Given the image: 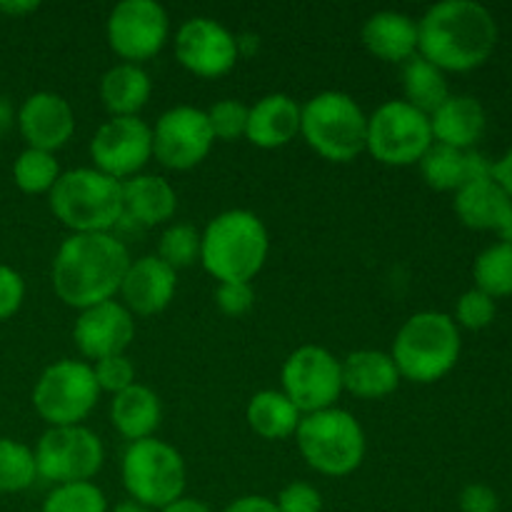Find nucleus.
Instances as JSON below:
<instances>
[{"instance_id": "nucleus-1", "label": "nucleus", "mask_w": 512, "mask_h": 512, "mask_svg": "<svg viewBox=\"0 0 512 512\" xmlns=\"http://www.w3.org/2000/svg\"><path fill=\"white\" fill-rule=\"evenodd\" d=\"M498 45V20L478 0H440L418 20V55L443 73H470Z\"/></svg>"}, {"instance_id": "nucleus-2", "label": "nucleus", "mask_w": 512, "mask_h": 512, "mask_svg": "<svg viewBox=\"0 0 512 512\" xmlns=\"http://www.w3.org/2000/svg\"><path fill=\"white\" fill-rule=\"evenodd\" d=\"M130 253L113 233H73L53 258V290L68 308L85 310L115 300L123 285Z\"/></svg>"}, {"instance_id": "nucleus-3", "label": "nucleus", "mask_w": 512, "mask_h": 512, "mask_svg": "<svg viewBox=\"0 0 512 512\" xmlns=\"http://www.w3.org/2000/svg\"><path fill=\"white\" fill-rule=\"evenodd\" d=\"M268 253V228L253 210H225L200 233V263L218 283H250Z\"/></svg>"}, {"instance_id": "nucleus-4", "label": "nucleus", "mask_w": 512, "mask_h": 512, "mask_svg": "<svg viewBox=\"0 0 512 512\" xmlns=\"http://www.w3.org/2000/svg\"><path fill=\"white\" fill-rule=\"evenodd\" d=\"M463 338L453 315L440 310L415 313L395 333L390 358L398 365L400 378L418 385L443 380L458 365Z\"/></svg>"}, {"instance_id": "nucleus-5", "label": "nucleus", "mask_w": 512, "mask_h": 512, "mask_svg": "<svg viewBox=\"0 0 512 512\" xmlns=\"http://www.w3.org/2000/svg\"><path fill=\"white\" fill-rule=\"evenodd\" d=\"M48 203L73 233H110L123 220V183L95 168L65 170Z\"/></svg>"}, {"instance_id": "nucleus-6", "label": "nucleus", "mask_w": 512, "mask_h": 512, "mask_svg": "<svg viewBox=\"0 0 512 512\" xmlns=\"http://www.w3.org/2000/svg\"><path fill=\"white\" fill-rule=\"evenodd\" d=\"M300 135L325 160L350 163L365 150L368 115L353 95L323 90L300 105Z\"/></svg>"}, {"instance_id": "nucleus-7", "label": "nucleus", "mask_w": 512, "mask_h": 512, "mask_svg": "<svg viewBox=\"0 0 512 512\" xmlns=\"http://www.w3.org/2000/svg\"><path fill=\"white\" fill-rule=\"evenodd\" d=\"M295 443L305 463L328 478H345L355 473L365 458V430L353 413L328 408L303 415Z\"/></svg>"}, {"instance_id": "nucleus-8", "label": "nucleus", "mask_w": 512, "mask_h": 512, "mask_svg": "<svg viewBox=\"0 0 512 512\" xmlns=\"http://www.w3.org/2000/svg\"><path fill=\"white\" fill-rule=\"evenodd\" d=\"M120 478L130 500L155 512L183 498L188 470L183 455L153 435L128 443L120 460Z\"/></svg>"}, {"instance_id": "nucleus-9", "label": "nucleus", "mask_w": 512, "mask_h": 512, "mask_svg": "<svg viewBox=\"0 0 512 512\" xmlns=\"http://www.w3.org/2000/svg\"><path fill=\"white\" fill-rule=\"evenodd\" d=\"M100 400L93 365L85 360L63 358L48 365L35 380L33 408L48 428L83 425Z\"/></svg>"}, {"instance_id": "nucleus-10", "label": "nucleus", "mask_w": 512, "mask_h": 512, "mask_svg": "<svg viewBox=\"0 0 512 512\" xmlns=\"http://www.w3.org/2000/svg\"><path fill=\"white\" fill-rule=\"evenodd\" d=\"M430 145H433L430 115L405 100H385L373 115H368L365 150L378 163L390 168L415 165L428 153Z\"/></svg>"}, {"instance_id": "nucleus-11", "label": "nucleus", "mask_w": 512, "mask_h": 512, "mask_svg": "<svg viewBox=\"0 0 512 512\" xmlns=\"http://www.w3.org/2000/svg\"><path fill=\"white\" fill-rule=\"evenodd\" d=\"M33 453L38 478L53 485L93 483L105 463L103 440L85 425L48 428Z\"/></svg>"}, {"instance_id": "nucleus-12", "label": "nucleus", "mask_w": 512, "mask_h": 512, "mask_svg": "<svg viewBox=\"0 0 512 512\" xmlns=\"http://www.w3.org/2000/svg\"><path fill=\"white\" fill-rule=\"evenodd\" d=\"M283 393L303 415L338 408L343 395V368L340 360L320 345H300L280 370Z\"/></svg>"}, {"instance_id": "nucleus-13", "label": "nucleus", "mask_w": 512, "mask_h": 512, "mask_svg": "<svg viewBox=\"0 0 512 512\" xmlns=\"http://www.w3.org/2000/svg\"><path fill=\"white\" fill-rule=\"evenodd\" d=\"M108 45L123 63L155 58L170 38L168 10L158 0H120L105 23Z\"/></svg>"}, {"instance_id": "nucleus-14", "label": "nucleus", "mask_w": 512, "mask_h": 512, "mask_svg": "<svg viewBox=\"0 0 512 512\" xmlns=\"http://www.w3.org/2000/svg\"><path fill=\"white\" fill-rule=\"evenodd\" d=\"M93 168L115 180H128L143 173L153 160V128L140 115L108 118L90 140Z\"/></svg>"}, {"instance_id": "nucleus-15", "label": "nucleus", "mask_w": 512, "mask_h": 512, "mask_svg": "<svg viewBox=\"0 0 512 512\" xmlns=\"http://www.w3.org/2000/svg\"><path fill=\"white\" fill-rule=\"evenodd\" d=\"M208 113L195 105L168 108L153 125V158L170 170H190L213 150Z\"/></svg>"}, {"instance_id": "nucleus-16", "label": "nucleus", "mask_w": 512, "mask_h": 512, "mask_svg": "<svg viewBox=\"0 0 512 512\" xmlns=\"http://www.w3.org/2000/svg\"><path fill=\"white\" fill-rule=\"evenodd\" d=\"M175 58L193 75L220 78L240 60L238 35L218 20L198 15L185 20L175 33Z\"/></svg>"}, {"instance_id": "nucleus-17", "label": "nucleus", "mask_w": 512, "mask_h": 512, "mask_svg": "<svg viewBox=\"0 0 512 512\" xmlns=\"http://www.w3.org/2000/svg\"><path fill=\"white\" fill-rule=\"evenodd\" d=\"M73 340L80 355L93 363L110 355H123L135 340V315L118 300L78 310Z\"/></svg>"}, {"instance_id": "nucleus-18", "label": "nucleus", "mask_w": 512, "mask_h": 512, "mask_svg": "<svg viewBox=\"0 0 512 512\" xmlns=\"http://www.w3.org/2000/svg\"><path fill=\"white\" fill-rule=\"evenodd\" d=\"M15 125L28 148L55 153L75 133L73 105L53 90H38L28 95L15 113Z\"/></svg>"}, {"instance_id": "nucleus-19", "label": "nucleus", "mask_w": 512, "mask_h": 512, "mask_svg": "<svg viewBox=\"0 0 512 512\" xmlns=\"http://www.w3.org/2000/svg\"><path fill=\"white\" fill-rule=\"evenodd\" d=\"M178 290V273L158 255L130 260L125 270L120 298L133 315H158L173 303Z\"/></svg>"}, {"instance_id": "nucleus-20", "label": "nucleus", "mask_w": 512, "mask_h": 512, "mask_svg": "<svg viewBox=\"0 0 512 512\" xmlns=\"http://www.w3.org/2000/svg\"><path fill=\"white\" fill-rule=\"evenodd\" d=\"M488 128V113L475 95H448L438 110L430 113L433 143L455 150H475Z\"/></svg>"}, {"instance_id": "nucleus-21", "label": "nucleus", "mask_w": 512, "mask_h": 512, "mask_svg": "<svg viewBox=\"0 0 512 512\" xmlns=\"http://www.w3.org/2000/svg\"><path fill=\"white\" fill-rule=\"evenodd\" d=\"M370 55L385 63H408L418 55V20L400 10H378L360 30Z\"/></svg>"}, {"instance_id": "nucleus-22", "label": "nucleus", "mask_w": 512, "mask_h": 512, "mask_svg": "<svg viewBox=\"0 0 512 512\" xmlns=\"http://www.w3.org/2000/svg\"><path fill=\"white\" fill-rule=\"evenodd\" d=\"M300 135V105L285 93H270L255 100L248 108V130L245 138L263 150L288 145Z\"/></svg>"}, {"instance_id": "nucleus-23", "label": "nucleus", "mask_w": 512, "mask_h": 512, "mask_svg": "<svg viewBox=\"0 0 512 512\" xmlns=\"http://www.w3.org/2000/svg\"><path fill=\"white\" fill-rule=\"evenodd\" d=\"M340 368H343V390L363 400L388 398L403 380L395 360L383 350H355L340 360Z\"/></svg>"}, {"instance_id": "nucleus-24", "label": "nucleus", "mask_w": 512, "mask_h": 512, "mask_svg": "<svg viewBox=\"0 0 512 512\" xmlns=\"http://www.w3.org/2000/svg\"><path fill=\"white\" fill-rule=\"evenodd\" d=\"M178 210V193L160 175L140 173L123 180V218L145 228L165 225Z\"/></svg>"}, {"instance_id": "nucleus-25", "label": "nucleus", "mask_w": 512, "mask_h": 512, "mask_svg": "<svg viewBox=\"0 0 512 512\" xmlns=\"http://www.w3.org/2000/svg\"><path fill=\"white\" fill-rule=\"evenodd\" d=\"M160 420H163V403L148 385L135 383L110 400V423L130 443L153 438Z\"/></svg>"}, {"instance_id": "nucleus-26", "label": "nucleus", "mask_w": 512, "mask_h": 512, "mask_svg": "<svg viewBox=\"0 0 512 512\" xmlns=\"http://www.w3.org/2000/svg\"><path fill=\"white\" fill-rule=\"evenodd\" d=\"M455 215L460 223L470 230H493L498 233L500 223L505 220L508 210L512 208V200L505 195V190L490 178L470 180L455 193L453 200Z\"/></svg>"}, {"instance_id": "nucleus-27", "label": "nucleus", "mask_w": 512, "mask_h": 512, "mask_svg": "<svg viewBox=\"0 0 512 512\" xmlns=\"http://www.w3.org/2000/svg\"><path fill=\"white\" fill-rule=\"evenodd\" d=\"M150 93H153V83L143 65L115 63L100 78V100L110 118L140 115V110L148 105Z\"/></svg>"}, {"instance_id": "nucleus-28", "label": "nucleus", "mask_w": 512, "mask_h": 512, "mask_svg": "<svg viewBox=\"0 0 512 512\" xmlns=\"http://www.w3.org/2000/svg\"><path fill=\"white\" fill-rule=\"evenodd\" d=\"M250 430L263 440H285L295 435L303 413L290 403L283 390H260L245 408Z\"/></svg>"}, {"instance_id": "nucleus-29", "label": "nucleus", "mask_w": 512, "mask_h": 512, "mask_svg": "<svg viewBox=\"0 0 512 512\" xmlns=\"http://www.w3.org/2000/svg\"><path fill=\"white\" fill-rule=\"evenodd\" d=\"M403 93L405 103L430 115L448 100L450 85L438 65L425 60L423 55H415L403 68Z\"/></svg>"}, {"instance_id": "nucleus-30", "label": "nucleus", "mask_w": 512, "mask_h": 512, "mask_svg": "<svg viewBox=\"0 0 512 512\" xmlns=\"http://www.w3.org/2000/svg\"><path fill=\"white\" fill-rule=\"evenodd\" d=\"M418 165L425 183L440 193H458L465 183H470L468 150H455L448 145L433 143Z\"/></svg>"}, {"instance_id": "nucleus-31", "label": "nucleus", "mask_w": 512, "mask_h": 512, "mask_svg": "<svg viewBox=\"0 0 512 512\" xmlns=\"http://www.w3.org/2000/svg\"><path fill=\"white\" fill-rule=\"evenodd\" d=\"M475 288L490 298H510L512 295V245L493 243L475 258L473 263Z\"/></svg>"}, {"instance_id": "nucleus-32", "label": "nucleus", "mask_w": 512, "mask_h": 512, "mask_svg": "<svg viewBox=\"0 0 512 512\" xmlns=\"http://www.w3.org/2000/svg\"><path fill=\"white\" fill-rule=\"evenodd\" d=\"M60 173L63 170H60L55 153H45V150L25 148L13 163V180L25 195L50 193L53 185L58 183Z\"/></svg>"}, {"instance_id": "nucleus-33", "label": "nucleus", "mask_w": 512, "mask_h": 512, "mask_svg": "<svg viewBox=\"0 0 512 512\" xmlns=\"http://www.w3.org/2000/svg\"><path fill=\"white\" fill-rule=\"evenodd\" d=\"M38 478L33 448L13 438H0V495L23 493Z\"/></svg>"}, {"instance_id": "nucleus-34", "label": "nucleus", "mask_w": 512, "mask_h": 512, "mask_svg": "<svg viewBox=\"0 0 512 512\" xmlns=\"http://www.w3.org/2000/svg\"><path fill=\"white\" fill-rule=\"evenodd\" d=\"M40 512H110L108 498L95 483L53 485Z\"/></svg>"}, {"instance_id": "nucleus-35", "label": "nucleus", "mask_w": 512, "mask_h": 512, "mask_svg": "<svg viewBox=\"0 0 512 512\" xmlns=\"http://www.w3.org/2000/svg\"><path fill=\"white\" fill-rule=\"evenodd\" d=\"M158 258L178 273L200 260V230L188 223H173L163 230L158 240Z\"/></svg>"}, {"instance_id": "nucleus-36", "label": "nucleus", "mask_w": 512, "mask_h": 512, "mask_svg": "<svg viewBox=\"0 0 512 512\" xmlns=\"http://www.w3.org/2000/svg\"><path fill=\"white\" fill-rule=\"evenodd\" d=\"M248 108L250 105H245L243 100L235 98H223L218 100V103L210 105L205 113H208L213 138L225 140V143L245 138V130H248Z\"/></svg>"}, {"instance_id": "nucleus-37", "label": "nucleus", "mask_w": 512, "mask_h": 512, "mask_svg": "<svg viewBox=\"0 0 512 512\" xmlns=\"http://www.w3.org/2000/svg\"><path fill=\"white\" fill-rule=\"evenodd\" d=\"M495 315H498V300L490 298L488 293L478 288L465 290L455 303V325L465 330H485L493 325Z\"/></svg>"}, {"instance_id": "nucleus-38", "label": "nucleus", "mask_w": 512, "mask_h": 512, "mask_svg": "<svg viewBox=\"0 0 512 512\" xmlns=\"http://www.w3.org/2000/svg\"><path fill=\"white\" fill-rule=\"evenodd\" d=\"M93 373L95 380H98V388L100 393H110V395H118L123 393L125 388L135 385V365L128 355H110V358L98 360L93 363Z\"/></svg>"}, {"instance_id": "nucleus-39", "label": "nucleus", "mask_w": 512, "mask_h": 512, "mask_svg": "<svg viewBox=\"0 0 512 512\" xmlns=\"http://www.w3.org/2000/svg\"><path fill=\"white\" fill-rule=\"evenodd\" d=\"M280 512H323V495L305 480H293L275 498Z\"/></svg>"}, {"instance_id": "nucleus-40", "label": "nucleus", "mask_w": 512, "mask_h": 512, "mask_svg": "<svg viewBox=\"0 0 512 512\" xmlns=\"http://www.w3.org/2000/svg\"><path fill=\"white\" fill-rule=\"evenodd\" d=\"M25 303V280L10 265L0 263V323L13 318Z\"/></svg>"}, {"instance_id": "nucleus-41", "label": "nucleus", "mask_w": 512, "mask_h": 512, "mask_svg": "<svg viewBox=\"0 0 512 512\" xmlns=\"http://www.w3.org/2000/svg\"><path fill=\"white\" fill-rule=\"evenodd\" d=\"M255 303V290L250 283H218L215 288V305L230 318L245 315Z\"/></svg>"}, {"instance_id": "nucleus-42", "label": "nucleus", "mask_w": 512, "mask_h": 512, "mask_svg": "<svg viewBox=\"0 0 512 512\" xmlns=\"http://www.w3.org/2000/svg\"><path fill=\"white\" fill-rule=\"evenodd\" d=\"M460 510L463 512H498V495L490 485L470 483L460 493Z\"/></svg>"}, {"instance_id": "nucleus-43", "label": "nucleus", "mask_w": 512, "mask_h": 512, "mask_svg": "<svg viewBox=\"0 0 512 512\" xmlns=\"http://www.w3.org/2000/svg\"><path fill=\"white\" fill-rule=\"evenodd\" d=\"M223 512H280L275 500L265 498V495H243V498L233 500Z\"/></svg>"}, {"instance_id": "nucleus-44", "label": "nucleus", "mask_w": 512, "mask_h": 512, "mask_svg": "<svg viewBox=\"0 0 512 512\" xmlns=\"http://www.w3.org/2000/svg\"><path fill=\"white\" fill-rule=\"evenodd\" d=\"M493 180L512 200V148L505 150L498 160H493Z\"/></svg>"}, {"instance_id": "nucleus-45", "label": "nucleus", "mask_w": 512, "mask_h": 512, "mask_svg": "<svg viewBox=\"0 0 512 512\" xmlns=\"http://www.w3.org/2000/svg\"><path fill=\"white\" fill-rule=\"evenodd\" d=\"M40 8L38 0H5V3H0V13L3 15H10V18H25V15L35 13V10Z\"/></svg>"}, {"instance_id": "nucleus-46", "label": "nucleus", "mask_w": 512, "mask_h": 512, "mask_svg": "<svg viewBox=\"0 0 512 512\" xmlns=\"http://www.w3.org/2000/svg\"><path fill=\"white\" fill-rule=\"evenodd\" d=\"M158 512H213V510H210V505L203 503V500L185 498V495H183V498L175 500V503H170L168 508H163Z\"/></svg>"}, {"instance_id": "nucleus-47", "label": "nucleus", "mask_w": 512, "mask_h": 512, "mask_svg": "<svg viewBox=\"0 0 512 512\" xmlns=\"http://www.w3.org/2000/svg\"><path fill=\"white\" fill-rule=\"evenodd\" d=\"M13 125H15L13 105H10L8 98H3V95H0V135L8 133V130L13 128Z\"/></svg>"}, {"instance_id": "nucleus-48", "label": "nucleus", "mask_w": 512, "mask_h": 512, "mask_svg": "<svg viewBox=\"0 0 512 512\" xmlns=\"http://www.w3.org/2000/svg\"><path fill=\"white\" fill-rule=\"evenodd\" d=\"M498 238H500V243H508V245H512V208L508 210V215H505L503 223H500V228H498Z\"/></svg>"}, {"instance_id": "nucleus-49", "label": "nucleus", "mask_w": 512, "mask_h": 512, "mask_svg": "<svg viewBox=\"0 0 512 512\" xmlns=\"http://www.w3.org/2000/svg\"><path fill=\"white\" fill-rule=\"evenodd\" d=\"M110 512H153V510H148L145 505L135 503V500L128 498V500H123V503L115 505V510H110Z\"/></svg>"}]
</instances>
